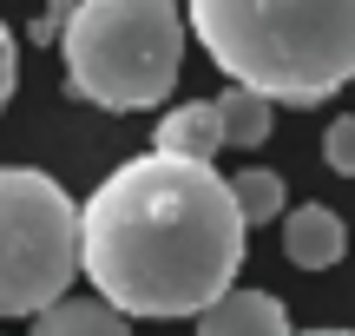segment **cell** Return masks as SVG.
<instances>
[{
	"mask_svg": "<svg viewBox=\"0 0 355 336\" xmlns=\"http://www.w3.org/2000/svg\"><path fill=\"white\" fill-rule=\"evenodd\" d=\"M243 237L230 178L198 158L139 152L79 205V271L119 317H204L237 290Z\"/></svg>",
	"mask_w": 355,
	"mask_h": 336,
	"instance_id": "1",
	"label": "cell"
},
{
	"mask_svg": "<svg viewBox=\"0 0 355 336\" xmlns=\"http://www.w3.org/2000/svg\"><path fill=\"white\" fill-rule=\"evenodd\" d=\"M184 20L270 106H322L355 79V0H198Z\"/></svg>",
	"mask_w": 355,
	"mask_h": 336,
	"instance_id": "2",
	"label": "cell"
},
{
	"mask_svg": "<svg viewBox=\"0 0 355 336\" xmlns=\"http://www.w3.org/2000/svg\"><path fill=\"white\" fill-rule=\"evenodd\" d=\"M191 20L171 0H79L66 7V79L79 99L105 112H145L165 106L184 66Z\"/></svg>",
	"mask_w": 355,
	"mask_h": 336,
	"instance_id": "3",
	"label": "cell"
},
{
	"mask_svg": "<svg viewBox=\"0 0 355 336\" xmlns=\"http://www.w3.org/2000/svg\"><path fill=\"white\" fill-rule=\"evenodd\" d=\"M79 277V205L33 165H0V317H46Z\"/></svg>",
	"mask_w": 355,
	"mask_h": 336,
	"instance_id": "4",
	"label": "cell"
},
{
	"mask_svg": "<svg viewBox=\"0 0 355 336\" xmlns=\"http://www.w3.org/2000/svg\"><path fill=\"white\" fill-rule=\"evenodd\" d=\"M349 251V224L343 211L329 205H290V218H283V258L296 264V271H329V264H343Z\"/></svg>",
	"mask_w": 355,
	"mask_h": 336,
	"instance_id": "5",
	"label": "cell"
},
{
	"mask_svg": "<svg viewBox=\"0 0 355 336\" xmlns=\"http://www.w3.org/2000/svg\"><path fill=\"white\" fill-rule=\"evenodd\" d=\"M198 336H296V330H290L283 297H270V290H230L224 303H211L198 317Z\"/></svg>",
	"mask_w": 355,
	"mask_h": 336,
	"instance_id": "6",
	"label": "cell"
},
{
	"mask_svg": "<svg viewBox=\"0 0 355 336\" xmlns=\"http://www.w3.org/2000/svg\"><path fill=\"white\" fill-rule=\"evenodd\" d=\"M217 145H224V119H217V99H191V106H171V112L158 119L152 152L211 165V152H217Z\"/></svg>",
	"mask_w": 355,
	"mask_h": 336,
	"instance_id": "7",
	"label": "cell"
},
{
	"mask_svg": "<svg viewBox=\"0 0 355 336\" xmlns=\"http://www.w3.org/2000/svg\"><path fill=\"white\" fill-rule=\"evenodd\" d=\"M26 336H132V324L99 297H66V303H53L46 317H33Z\"/></svg>",
	"mask_w": 355,
	"mask_h": 336,
	"instance_id": "8",
	"label": "cell"
},
{
	"mask_svg": "<svg viewBox=\"0 0 355 336\" xmlns=\"http://www.w3.org/2000/svg\"><path fill=\"white\" fill-rule=\"evenodd\" d=\"M230 198H237V218L243 224L290 218V192H283V178H277V171H263V165H243L237 178H230Z\"/></svg>",
	"mask_w": 355,
	"mask_h": 336,
	"instance_id": "9",
	"label": "cell"
},
{
	"mask_svg": "<svg viewBox=\"0 0 355 336\" xmlns=\"http://www.w3.org/2000/svg\"><path fill=\"white\" fill-rule=\"evenodd\" d=\"M217 119H224V145L257 152V145L270 139V99H257V92H243V86L217 92Z\"/></svg>",
	"mask_w": 355,
	"mask_h": 336,
	"instance_id": "10",
	"label": "cell"
},
{
	"mask_svg": "<svg viewBox=\"0 0 355 336\" xmlns=\"http://www.w3.org/2000/svg\"><path fill=\"white\" fill-rule=\"evenodd\" d=\"M322 158H329V171L355 178V112L329 119V132H322Z\"/></svg>",
	"mask_w": 355,
	"mask_h": 336,
	"instance_id": "11",
	"label": "cell"
},
{
	"mask_svg": "<svg viewBox=\"0 0 355 336\" xmlns=\"http://www.w3.org/2000/svg\"><path fill=\"white\" fill-rule=\"evenodd\" d=\"M13 86H20V47H13L7 20H0V106L13 99Z\"/></svg>",
	"mask_w": 355,
	"mask_h": 336,
	"instance_id": "12",
	"label": "cell"
},
{
	"mask_svg": "<svg viewBox=\"0 0 355 336\" xmlns=\"http://www.w3.org/2000/svg\"><path fill=\"white\" fill-rule=\"evenodd\" d=\"M296 336H355V330H296Z\"/></svg>",
	"mask_w": 355,
	"mask_h": 336,
	"instance_id": "13",
	"label": "cell"
}]
</instances>
